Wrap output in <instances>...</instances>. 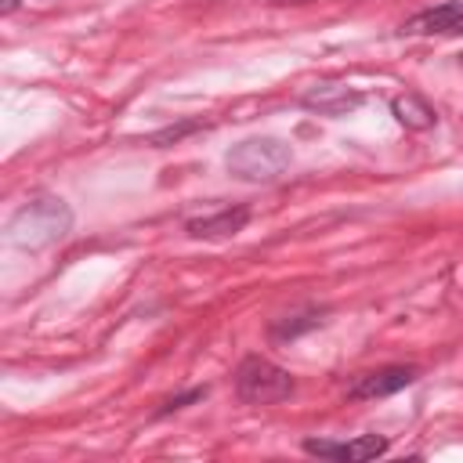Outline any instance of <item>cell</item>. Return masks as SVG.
Segmentation results:
<instances>
[{
  "label": "cell",
  "instance_id": "obj_1",
  "mask_svg": "<svg viewBox=\"0 0 463 463\" xmlns=\"http://www.w3.org/2000/svg\"><path fill=\"white\" fill-rule=\"evenodd\" d=\"M72 232V206L58 195H36L7 221V242L25 253H40Z\"/></svg>",
  "mask_w": 463,
  "mask_h": 463
},
{
  "label": "cell",
  "instance_id": "obj_2",
  "mask_svg": "<svg viewBox=\"0 0 463 463\" xmlns=\"http://www.w3.org/2000/svg\"><path fill=\"white\" fill-rule=\"evenodd\" d=\"M293 163V148L282 137H246L228 148L224 166L232 177L250 181V184H268L279 181Z\"/></svg>",
  "mask_w": 463,
  "mask_h": 463
},
{
  "label": "cell",
  "instance_id": "obj_3",
  "mask_svg": "<svg viewBox=\"0 0 463 463\" xmlns=\"http://www.w3.org/2000/svg\"><path fill=\"white\" fill-rule=\"evenodd\" d=\"M293 391H297V380L289 376V369L275 365L271 358L246 354L235 365V398L242 405H275L293 398Z\"/></svg>",
  "mask_w": 463,
  "mask_h": 463
},
{
  "label": "cell",
  "instance_id": "obj_4",
  "mask_svg": "<svg viewBox=\"0 0 463 463\" xmlns=\"http://www.w3.org/2000/svg\"><path fill=\"white\" fill-rule=\"evenodd\" d=\"M416 380H420V365H380V369L358 373L344 394H347V402H373V398L398 394Z\"/></svg>",
  "mask_w": 463,
  "mask_h": 463
},
{
  "label": "cell",
  "instance_id": "obj_5",
  "mask_svg": "<svg viewBox=\"0 0 463 463\" xmlns=\"http://www.w3.org/2000/svg\"><path fill=\"white\" fill-rule=\"evenodd\" d=\"M391 449V441L383 434H358L351 441H333V438H304V452L318 456V459H333V463H369L376 456H383Z\"/></svg>",
  "mask_w": 463,
  "mask_h": 463
},
{
  "label": "cell",
  "instance_id": "obj_6",
  "mask_svg": "<svg viewBox=\"0 0 463 463\" xmlns=\"http://www.w3.org/2000/svg\"><path fill=\"white\" fill-rule=\"evenodd\" d=\"M362 101L365 98H362L358 87H347V83H336V80H322V83H315V87H307L300 94V105L304 109H311L318 116H333V119L354 112Z\"/></svg>",
  "mask_w": 463,
  "mask_h": 463
},
{
  "label": "cell",
  "instance_id": "obj_7",
  "mask_svg": "<svg viewBox=\"0 0 463 463\" xmlns=\"http://www.w3.org/2000/svg\"><path fill=\"white\" fill-rule=\"evenodd\" d=\"M402 33L405 36H456L463 33V4L459 0H441L434 7H423L416 11L412 18L402 22Z\"/></svg>",
  "mask_w": 463,
  "mask_h": 463
},
{
  "label": "cell",
  "instance_id": "obj_8",
  "mask_svg": "<svg viewBox=\"0 0 463 463\" xmlns=\"http://www.w3.org/2000/svg\"><path fill=\"white\" fill-rule=\"evenodd\" d=\"M250 224V206H224L217 213L206 217H188L184 232L188 239H203V242H217V239H232Z\"/></svg>",
  "mask_w": 463,
  "mask_h": 463
},
{
  "label": "cell",
  "instance_id": "obj_9",
  "mask_svg": "<svg viewBox=\"0 0 463 463\" xmlns=\"http://www.w3.org/2000/svg\"><path fill=\"white\" fill-rule=\"evenodd\" d=\"M318 326H326V311H322V307H304V311L271 318L268 340H271V344H286V340H297L300 333H311V329H318Z\"/></svg>",
  "mask_w": 463,
  "mask_h": 463
},
{
  "label": "cell",
  "instance_id": "obj_10",
  "mask_svg": "<svg viewBox=\"0 0 463 463\" xmlns=\"http://www.w3.org/2000/svg\"><path fill=\"white\" fill-rule=\"evenodd\" d=\"M391 112H394V119L405 127V130H430L434 127V109L423 101V98H416V94H398V98H391Z\"/></svg>",
  "mask_w": 463,
  "mask_h": 463
},
{
  "label": "cell",
  "instance_id": "obj_11",
  "mask_svg": "<svg viewBox=\"0 0 463 463\" xmlns=\"http://www.w3.org/2000/svg\"><path fill=\"white\" fill-rule=\"evenodd\" d=\"M203 123L199 119H184L181 127H166V130H156L152 137H148V145L152 148H166V145H174V141H181L184 134H192V130H199Z\"/></svg>",
  "mask_w": 463,
  "mask_h": 463
},
{
  "label": "cell",
  "instance_id": "obj_12",
  "mask_svg": "<svg viewBox=\"0 0 463 463\" xmlns=\"http://www.w3.org/2000/svg\"><path fill=\"white\" fill-rule=\"evenodd\" d=\"M206 398V387H192V391H184V394H174V398H166L159 409H156V416H170V412H181V409H188L192 402H203Z\"/></svg>",
  "mask_w": 463,
  "mask_h": 463
},
{
  "label": "cell",
  "instance_id": "obj_13",
  "mask_svg": "<svg viewBox=\"0 0 463 463\" xmlns=\"http://www.w3.org/2000/svg\"><path fill=\"white\" fill-rule=\"evenodd\" d=\"M14 7H18V0H4V4H0V14H11Z\"/></svg>",
  "mask_w": 463,
  "mask_h": 463
},
{
  "label": "cell",
  "instance_id": "obj_14",
  "mask_svg": "<svg viewBox=\"0 0 463 463\" xmlns=\"http://www.w3.org/2000/svg\"><path fill=\"white\" fill-rule=\"evenodd\" d=\"M275 4H307V0H275Z\"/></svg>",
  "mask_w": 463,
  "mask_h": 463
}]
</instances>
